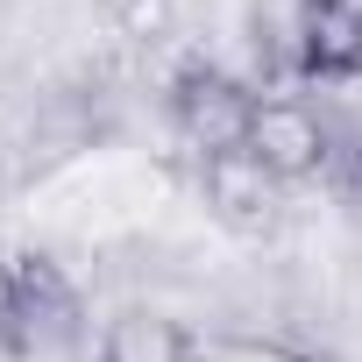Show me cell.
<instances>
[{
  "mask_svg": "<svg viewBox=\"0 0 362 362\" xmlns=\"http://www.w3.org/2000/svg\"><path fill=\"white\" fill-rule=\"evenodd\" d=\"M86 341V291L50 249L0 242V362H43Z\"/></svg>",
  "mask_w": 362,
  "mask_h": 362,
  "instance_id": "6da1fadb",
  "label": "cell"
},
{
  "mask_svg": "<svg viewBox=\"0 0 362 362\" xmlns=\"http://www.w3.org/2000/svg\"><path fill=\"white\" fill-rule=\"evenodd\" d=\"M256 100H263V86L249 71L221 64V57H185L163 78V121H170L177 142H185L192 163L235 156L249 142V128H256Z\"/></svg>",
  "mask_w": 362,
  "mask_h": 362,
  "instance_id": "7a4b0ae2",
  "label": "cell"
},
{
  "mask_svg": "<svg viewBox=\"0 0 362 362\" xmlns=\"http://www.w3.org/2000/svg\"><path fill=\"white\" fill-rule=\"evenodd\" d=\"M327 149H334V107L298 93V86H270L256 100V128L242 142V156H256L284 192L298 185H320V170H327Z\"/></svg>",
  "mask_w": 362,
  "mask_h": 362,
  "instance_id": "3957f363",
  "label": "cell"
},
{
  "mask_svg": "<svg viewBox=\"0 0 362 362\" xmlns=\"http://www.w3.org/2000/svg\"><path fill=\"white\" fill-rule=\"evenodd\" d=\"M291 86H362V0H291Z\"/></svg>",
  "mask_w": 362,
  "mask_h": 362,
  "instance_id": "277c9868",
  "label": "cell"
},
{
  "mask_svg": "<svg viewBox=\"0 0 362 362\" xmlns=\"http://www.w3.org/2000/svg\"><path fill=\"white\" fill-rule=\"evenodd\" d=\"M199 170V199H206V214L235 235V242H270L277 228H284V185L256 163V156H206V163H192Z\"/></svg>",
  "mask_w": 362,
  "mask_h": 362,
  "instance_id": "5b68a950",
  "label": "cell"
},
{
  "mask_svg": "<svg viewBox=\"0 0 362 362\" xmlns=\"http://www.w3.org/2000/svg\"><path fill=\"white\" fill-rule=\"evenodd\" d=\"M93 362H199V334L163 305H114L93 334Z\"/></svg>",
  "mask_w": 362,
  "mask_h": 362,
  "instance_id": "8992f818",
  "label": "cell"
},
{
  "mask_svg": "<svg viewBox=\"0 0 362 362\" xmlns=\"http://www.w3.org/2000/svg\"><path fill=\"white\" fill-rule=\"evenodd\" d=\"M320 192L334 199V214L348 228H362V114L334 107V149H327V170H320Z\"/></svg>",
  "mask_w": 362,
  "mask_h": 362,
  "instance_id": "52a82bcc",
  "label": "cell"
}]
</instances>
